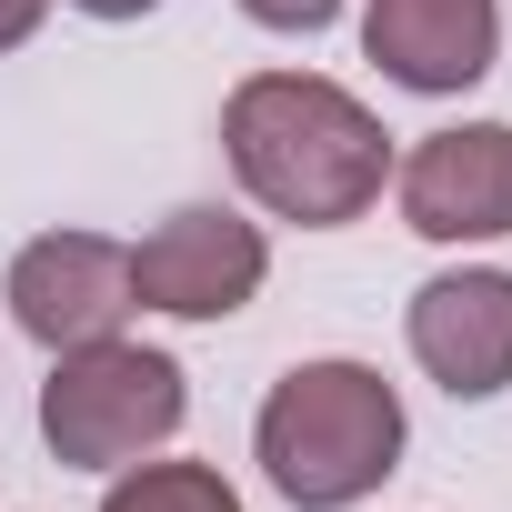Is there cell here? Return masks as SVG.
Masks as SVG:
<instances>
[{"label": "cell", "mask_w": 512, "mask_h": 512, "mask_svg": "<svg viewBox=\"0 0 512 512\" xmlns=\"http://www.w3.org/2000/svg\"><path fill=\"white\" fill-rule=\"evenodd\" d=\"M221 151L231 181L262 201L272 221L302 231H342L382 201L392 181V131L322 71H251L221 101Z\"/></svg>", "instance_id": "1"}, {"label": "cell", "mask_w": 512, "mask_h": 512, "mask_svg": "<svg viewBox=\"0 0 512 512\" xmlns=\"http://www.w3.org/2000/svg\"><path fill=\"white\" fill-rule=\"evenodd\" d=\"M402 392L372 362H292L251 422V462L292 512H352L402 472Z\"/></svg>", "instance_id": "2"}, {"label": "cell", "mask_w": 512, "mask_h": 512, "mask_svg": "<svg viewBox=\"0 0 512 512\" xmlns=\"http://www.w3.org/2000/svg\"><path fill=\"white\" fill-rule=\"evenodd\" d=\"M191 412V372L131 332L111 342H81V352H51V382H41V442L61 472H121L141 452H161Z\"/></svg>", "instance_id": "3"}, {"label": "cell", "mask_w": 512, "mask_h": 512, "mask_svg": "<svg viewBox=\"0 0 512 512\" xmlns=\"http://www.w3.org/2000/svg\"><path fill=\"white\" fill-rule=\"evenodd\" d=\"M262 282H272L262 221H241L221 201H181L171 221H151L131 241V292H141V312H171V322H231Z\"/></svg>", "instance_id": "4"}, {"label": "cell", "mask_w": 512, "mask_h": 512, "mask_svg": "<svg viewBox=\"0 0 512 512\" xmlns=\"http://www.w3.org/2000/svg\"><path fill=\"white\" fill-rule=\"evenodd\" d=\"M11 322L41 342V352H81V342H111L141 292H131V251L101 241V231H41L11 251V282H0Z\"/></svg>", "instance_id": "5"}, {"label": "cell", "mask_w": 512, "mask_h": 512, "mask_svg": "<svg viewBox=\"0 0 512 512\" xmlns=\"http://www.w3.org/2000/svg\"><path fill=\"white\" fill-rule=\"evenodd\" d=\"M392 191L422 241H502L512 231V121L422 131L412 161L392 171Z\"/></svg>", "instance_id": "6"}, {"label": "cell", "mask_w": 512, "mask_h": 512, "mask_svg": "<svg viewBox=\"0 0 512 512\" xmlns=\"http://www.w3.org/2000/svg\"><path fill=\"white\" fill-rule=\"evenodd\" d=\"M402 342H412V362H422L452 402L512 392V272L462 262V272L422 282L412 312H402Z\"/></svg>", "instance_id": "7"}, {"label": "cell", "mask_w": 512, "mask_h": 512, "mask_svg": "<svg viewBox=\"0 0 512 512\" xmlns=\"http://www.w3.org/2000/svg\"><path fill=\"white\" fill-rule=\"evenodd\" d=\"M362 51L382 81L452 101L502 61V0H362Z\"/></svg>", "instance_id": "8"}, {"label": "cell", "mask_w": 512, "mask_h": 512, "mask_svg": "<svg viewBox=\"0 0 512 512\" xmlns=\"http://www.w3.org/2000/svg\"><path fill=\"white\" fill-rule=\"evenodd\" d=\"M101 512H241V492L211 472V462H121L111 472V492H101Z\"/></svg>", "instance_id": "9"}, {"label": "cell", "mask_w": 512, "mask_h": 512, "mask_svg": "<svg viewBox=\"0 0 512 512\" xmlns=\"http://www.w3.org/2000/svg\"><path fill=\"white\" fill-rule=\"evenodd\" d=\"M262 31H292V41H312V31H332L342 21V0H241Z\"/></svg>", "instance_id": "10"}, {"label": "cell", "mask_w": 512, "mask_h": 512, "mask_svg": "<svg viewBox=\"0 0 512 512\" xmlns=\"http://www.w3.org/2000/svg\"><path fill=\"white\" fill-rule=\"evenodd\" d=\"M41 21H51V0H0V51H21Z\"/></svg>", "instance_id": "11"}, {"label": "cell", "mask_w": 512, "mask_h": 512, "mask_svg": "<svg viewBox=\"0 0 512 512\" xmlns=\"http://www.w3.org/2000/svg\"><path fill=\"white\" fill-rule=\"evenodd\" d=\"M71 11H81V21H151L161 0H71Z\"/></svg>", "instance_id": "12"}]
</instances>
